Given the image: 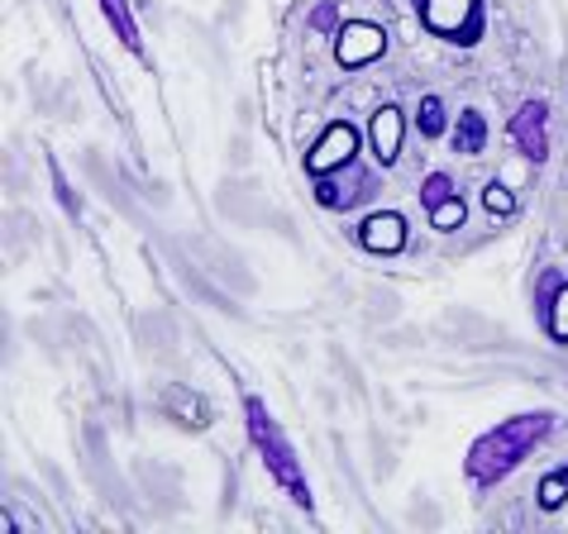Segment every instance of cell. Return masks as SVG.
Listing matches in <instances>:
<instances>
[{
	"instance_id": "9a60e30c",
	"label": "cell",
	"mask_w": 568,
	"mask_h": 534,
	"mask_svg": "<svg viewBox=\"0 0 568 534\" xmlns=\"http://www.w3.org/2000/svg\"><path fill=\"white\" fill-rule=\"evenodd\" d=\"M445 196H454V177H449V172H430V177H425V186H420V206L430 210V206H439Z\"/></svg>"
},
{
	"instance_id": "e0dca14e",
	"label": "cell",
	"mask_w": 568,
	"mask_h": 534,
	"mask_svg": "<svg viewBox=\"0 0 568 534\" xmlns=\"http://www.w3.org/2000/svg\"><path fill=\"white\" fill-rule=\"evenodd\" d=\"M311 29L315 34H339V20H335V6H329V0L311 10Z\"/></svg>"
},
{
	"instance_id": "3957f363",
	"label": "cell",
	"mask_w": 568,
	"mask_h": 534,
	"mask_svg": "<svg viewBox=\"0 0 568 534\" xmlns=\"http://www.w3.org/2000/svg\"><path fill=\"white\" fill-rule=\"evenodd\" d=\"M416 10L420 24L449 43H473L483 29V0H416Z\"/></svg>"
},
{
	"instance_id": "9c48e42d",
	"label": "cell",
	"mask_w": 568,
	"mask_h": 534,
	"mask_svg": "<svg viewBox=\"0 0 568 534\" xmlns=\"http://www.w3.org/2000/svg\"><path fill=\"white\" fill-rule=\"evenodd\" d=\"M101 14H105V24L115 29V39L130 49L134 58H144V34H139V24H134V10H130V0H101Z\"/></svg>"
},
{
	"instance_id": "ac0fdd59",
	"label": "cell",
	"mask_w": 568,
	"mask_h": 534,
	"mask_svg": "<svg viewBox=\"0 0 568 534\" xmlns=\"http://www.w3.org/2000/svg\"><path fill=\"white\" fill-rule=\"evenodd\" d=\"M315 196H321V206H329V210H339V206H344V196H339V186H335V182H321V192H315Z\"/></svg>"
},
{
	"instance_id": "5b68a950",
	"label": "cell",
	"mask_w": 568,
	"mask_h": 534,
	"mask_svg": "<svg viewBox=\"0 0 568 534\" xmlns=\"http://www.w3.org/2000/svg\"><path fill=\"white\" fill-rule=\"evenodd\" d=\"M387 53V29L373 24V20H354V24H339L335 34V58L339 68H368Z\"/></svg>"
},
{
	"instance_id": "7c38bea8",
	"label": "cell",
	"mask_w": 568,
	"mask_h": 534,
	"mask_svg": "<svg viewBox=\"0 0 568 534\" xmlns=\"http://www.w3.org/2000/svg\"><path fill=\"white\" fill-rule=\"evenodd\" d=\"M445 101L439 96H420V105H416V130H420V138H439L445 134Z\"/></svg>"
},
{
	"instance_id": "7a4b0ae2",
	"label": "cell",
	"mask_w": 568,
	"mask_h": 534,
	"mask_svg": "<svg viewBox=\"0 0 568 534\" xmlns=\"http://www.w3.org/2000/svg\"><path fill=\"white\" fill-rule=\"evenodd\" d=\"M244 415H248V434H254V449L263 453V468L273 473V482L287 492L302 511H315V496H311V486H306V473H302V459H296V449H292V439L277 430V420L267 415V405L258 397H248L244 401Z\"/></svg>"
},
{
	"instance_id": "8fae6325",
	"label": "cell",
	"mask_w": 568,
	"mask_h": 534,
	"mask_svg": "<svg viewBox=\"0 0 568 534\" xmlns=\"http://www.w3.org/2000/svg\"><path fill=\"white\" fill-rule=\"evenodd\" d=\"M540 316H545V329H549V339L555 343H568V281H559L555 296L540 306Z\"/></svg>"
},
{
	"instance_id": "ba28073f",
	"label": "cell",
	"mask_w": 568,
	"mask_h": 534,
	"mask_svg": "<svg viewBox=\"0 0 568 534\" xmlns=\"http://www.w3.org/2000/svg\"><path fill=\"white\" fill-rule=\"evenodd\" d=\"M402 138H406V120H402V110L397 105H383L373 115V130H368V144H373V158L392 167L402 158Z\"/></svg>"
},
{
	"instance_id": "6da1fadb",
	"label": "cell",
	"mask_w": 568,
	"mask_h": 534,
	"mask_svg": "<svg viewBox=\"0 0 568 534\" xmlns=\"http://www.w3.org/2000/svg\"><path fill=\"white\" fill-rule=\"evenodd\" d=\"M549 434H555V415H549V411H526V415L501 420V425H493L487 434H478L468 444V459H464L468 482L473 486L501 482L507 473H516V468L526 463Z\"/></svg>"
},
{
	"instance_id": "2e32d148",
	"label": "cell",
	"mask_w": 568,
	"mask_h": 534,
	"mask_svg": "<svg viewBox=\"0 0 568 534\" xmlns=\"http://www.w3.org/2000/svg\"><path fill=\"white\" fill-rule=\"evenodd\" d=\"M483 206H487V215H511L516 210V196L501 182H487L483 186Z\"/></svg>"
},
{
	"instance_id": "30bf717a",
	"label": "cell",
	"mask_w": 568,
	"mask_h": 534,
	"mask_svg": "<svg viewBox=\"0 0 568 534\" xmlns=\"http://www.w3.org/2000/svg\"><path fill=\"white\" fill-rule=\"evenodd\" d=\"M454 148L468 153V158H478V153L487 148V120L478 115V110H464L459 124H454Z\"/></svg>"
},
{
	"instance_id": "277c9868",
	"label": "cell",
	"mask_w": 568,
	"mask_h": 534,
	"mask_svg": "<svg viewBox=\"0 0 568 534\" xmlns=\"http://www.w3.org/2000/svg\"><path fill=\"white\" fill-rule=\"evenodd\" d=\"M354 153H358V130L349 120H329L325 134L315 138L311 153H306V172H311V177H329V172L349 167Z\"/></svg>"
},
{
	"instance_id": "8992f818",
	"label": "cell",
	"mask_w": 568,
	"mask_h": 534,
	"mask_svg": "<svg viewBox=\"0 0 568 534\" xmlns=\"http://www.w3.org/2000/svg\"><path fill=\"white\" fill-rule=\"evenodd\" d=\"M549 105L545 101H526L511 115V138H516V148L526 153L530 163H545L549 158Z\"/></svg>"
},
{
	"instance_id": "52a82bcc",
	"label": "cell",
	"mask_w": 568,
	"mask_h": 534,
	"mask_svg": "<svg viewBox=\"0 0 568 534\" xmlns=\"http://www.w3.org/2000/svg\"><path fill=\"white\" fill-rule=\"evenodd\" d=\"M358 244L368 248V254H377V258L402 254V248H406V219H402L397 210H377V215H368V219L358 225Z\"/></svg>"
},
{
	"instance_id": "5bb4252c",
	"label": "cell",
	"mask_w": 568,
	"mask_h": 534,
	"mask_svg": "<svg viewBox=\"0 0 568 534\" xmlns=\"http://www.w3.org/2000/svg\"><path fill=\"white\" fill-rule=\"evenodd\" d=\"M535 501H540V511H559L568 501V468H559V473H549L540 482V492H535Z\"/></svg>"
},
{
	"instance_id": "4fadbf2b",
	"label": "cell",
	"mask_w": 568,
	"mask_h": 534,
	"mask_svg": "<svg viewBox=\"0 0 568 534\" xmlns=\"http://www.w3.org/2000/svg\"><path fill=\"white\" fill-rule=\"evenodd\" d=\"M425 215H430V225H435L439 234H449V229H459L464 219H468V206H464V196L454 192V196H445V201H439V206H430Z\"/></svg>"
}]
</instances>
